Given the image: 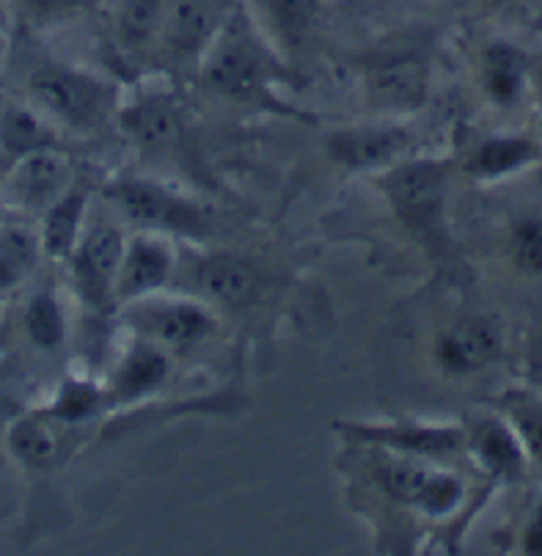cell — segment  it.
Wrapping results in <instances>:
<instances>
[{
    "label": "cell",
    "mask_w": 542,
    "mask_h": 556,
    "mask_svg": "<svg viewBox=\"0 0 542 556\" xmlns=\"http://www.w3.org/2000/svg\"><path fill=\"white\" fill-rule=\"evenodd\" d=\"M262 77H265V53L245 14L235 12L226 20L220 42L215 45L210 59V80L224 94L248 100L262 89Z\"/></svg>",
    "instance_id": "6da1fadb"
},
{
    "label": "cell",
    "mask_w": 542,
    "mask_h": 556,
    "mask_svg": "<svg viewBox=\"0 0 542 556\" xmlns=\"http://www.w3.org/2000/svg\"><path fill=\"white\" fill-rule=\"evenodd\" d=\"M30 91L50 113L75 127L97 125L105 116L108 100H111L105 86L64 66H45L36 72Z\"/></svg>",
    "instance_id": "7a4b0ae2"
},
{
    "label": "cell",
    "mask_w": 542,
    "mask_h": 556,
    "mask_svg": "<svg viewBox=\"0 0 542 556\" xmlns=\"http://www.w3.org/2000/svg\"><path fill=\"white\" fill-rule=\"evenodd\" d=\"M391 202L407 226L432 231L443 213V174L432 163H413L386 179Z\"/></svg>",
    "instance_id": "3957f363"
},
{
    "label": "cell",
    "mask_w": 542,
    "mask_h": 556,
    "mask_svg": "<svg viewBox=\"0 0 542 556\" xmlns=\"http://www.w3.org/2000/svg\"><path fill=\"white\" fill-rule=\"evenodd\" d=\"M502 353V333L484 317H468L449 328L438 342V362L454 375H468L488 367Z\"/></svg>",
    "instance_id": "277c9868"
},
{
    "label": "cell",
    "mask_w": 542,
    "mask_h": 556,
    "mask_svg": "<svg viewBox=\"0 0 542 556\" xmlns=\"http://www.w3.org/2000/svg\"><path fill=\"white\" fill-rule=\"evenodd\" d=\"M113 202L118 204L124 215L141 226H165V229L199 231L201 215L190 204L179 202L165 190L152 188V185H118L113 190Z\"/></svg>",
    "instance_id": "5b68a950"
},
{
    "label": "cell",
    "mask_w": 542,
    "mask_h": 556,
    "mask_svg": "<svg viewBox=\"0 0 542 556\" xmlns=\"http://www.w3.org/2000/svg\"><path fill=\"white\" fill-rule=\"evenodd\" d=\"M70 177V161L59 149L39 147L12 163L9 188L23 204H48Z\"/></svg>",
    "instance_id": "8992f818"
},
{
    "label": "cell",
    "mask_w": 542,
    "mask_h": 556,
    "mask_svg": "<svg viewBox=\"0 0 542 556\" xmlns=\"http://www.w3.org/2000/svg\"><path fill=\"white\" fill-rule=\"evenodd\" d=\"M471 444L479 463L499 480L515 482L526 473V457L529 455H526L524 441L518 439L513 427L502 425V421H482L474 430Z\"/></svg>",
    "instance_id": "52a82bcc"
},
{
    "label": "cell",
    "mask_w": 542,
    "mask_h": 556,
    "mask_svg": "<svg viewBox=\"0 0 542 556\" xmlns=\"http://www.w3.org/2000/svg\"><path fill=\"white\" fill-rule=\"evenodd\" d=\"M122 235L116 229H97L77 256V278L91 301H105L111 281L122 265Z\"/></svg>",
    "instance_id": "ba28073f"
},
{
    "label": "cell",
    "mask_w": 542,
    "mask_h": 556,
    "mask_svg": "<svg viewBox=\"0 0 542 556\" xmlns=\"http://www.w3.org/2000/svg\"><path fill=\"white\" fill-rule=\"evenodd\" d=\"M407 136L402 130H378V127H366V130H348L339 132L330 141V152L337 161H342L350 168H371L383 166L391 157L405 149Z\"/></svg>",
    "instance_id": "9c48e42d"
},
{
    "label": "cell",
    "mask_w": 542,
    "mask_h": 556,
    "mask_svg": "<svg viewBox=\"0 0 542 556\" xmlns=\"http://www.w3.org/2000/svg\"><path fill=\"white\" fill-rule=\"evenodd\" d=\"M482 86L499 105H513L526 89V55L509 42H493L482 55Z\"/></svg>",
    "instance_id": "30bf717a"
},
{
    "label": "cell",
    "mask_w": 542,
    "mask_h": 556,
    "mask_svg": "<svg viewBox=\"0 0 542 556\" xmlns=\"http://www.w3.org/2000/svg\"><path fill=\"white\" fill-rule=\"evenodd\" d=\"M218 17L215 0H174L163 14L168 42L179 50L199 48L213 36Z\"/></svg>",
    "instance_id": "8fae6325"
},
{
    "label": "cell",
    "mask_w": 542,
    "mask_h": 556,
    "mask_svg": "<svg viewBox=\"0 0 542 556\" xmlns=\"http://www.w3.org/2000/svg\"><path fill=\"white\" fill-rule=\"evenodd\" d=\"M196 285L206 298L218 303H242L254 290V273L231 256H210L196 267Z\"/></svg>",
    "instance_id": "7c38bea8"
},
{
    "label": "cell",
    "mask_w": 542,
    "mask_h": 556,
    "mask_svg": "<svg viewBox=\"0 0 542 556\" xmlns=\"http://www.w3.org/2000/svg\"><path fill=\"white\" fill-rule=\"evenodd\" d=\"M122 278H118V292L124 298L143 295V292L154 290L168 278L172 270V256L165 251V245L149 243V240H138L127 256H122Z\"/></svg>",
    "instance_id": "4fadbf2b"
},
{
    "label": "cell",
    "mask_w": 542,
    "mask_h": 556,
    "mask_svg": "<svg viewBox=\"0 0 542 556\" xmlns=\"http://www.w3.org/2000/svg\"><path fill=\"white\" fill-rule=\"evenodd\" d=\"M127 130L133 132L138 143L149 152H160V149H168L179 136V122L174 108L165 100H143L141 105L133 108L124 118Z\"/></svg>",
    "instance_id": "5bb4252c"
},
{
    "label": "cell",
    "mask_w": 542,
    "mask_h": 556,
    "mask_svg": "<svg viewBox=\"0 0 542 556\" xmlns=\"http://www.w3.org/2000/svg\"><path fill=\"white\" fill-rule=\"evenodd\" d=\"M371 89L380 100L391 102V105H411L425 91V70L411 55L383 61L378 70L371 72Z\"/></svg>",
    "instance_id": "9a60e30c"
},
{
    "label": "cell",
    "mask_w": 542,
    "mask_h": 556,
    "mask_svg": "<svg viewBox=\"0 0 542 556\" xmlns=\"http://www.w3.org/2000/svg\"><path fill=\"white\" fill-rule=\"evenodd\" d=\"M537 147L526 138H493L477 149L471 161V172L477 177H504L526 168L537 161Z\"/></svg>",
    "instance_id": "2e32d148"
},
{
    "label": "cell",
    "mask_w": 542,
    "mask_h": 556,
    "mask_svg": "<svg viewBox=\"0 0 542 556\" xmlns=\"http://www.w3.org/2000/svg\"><path fill=\"white\" fill-rule=\"evenodd\" d=\"M50 132L41 125L39 118L28 111V108L12 105L0 113V152L7 154L9 161H17L30 149L48 147Z\"/></svg>",
    "instance_id": "e0dca14e"
},
{
    "label": "cell",
    "mask_w": 542,
    "mask_h": 556,
    "mask_svg": "<svg viewBox=\"0 0 542 556\" xmlns=\"http://www.w3.org/2000/svg\"><path fill=\"white\" fill-rule=\"evenodd\" d=\"M213 323L201 308L177 303V306H165L149 317V331L168 344H190L210 333Z\"/></svg>",
    "instance_id": "ac0fdd59"
},
{
    "label": "cell",
    "mask_w": 542,
    "mask_h": 556,
    "mask_svg": "<svg viewBox=\"0 0 542 556\" xmlns=\"http://www.w3.org/2000/svg\"><path fill=\"white\" fill-rule=\"evenodd\" d=\"M9 446H12L17 460L36 468L50 466V460H55V452H59L55 432L41 419H20L9 432Z\"/></svg>",
    "instance_id": "d6986e66"
},
{
    "label": "cell",
    "mask_w": 542,
    "mask_h": 556,
    "mask_svg": "<svg viewBox=\"0 0 542 556\" xmlns=\"http://www.w3.org/2000/svg\"><path fill=\"white\" fill-rule=\"evenodd\" d=\"M83 215V193H70L50 207L41 229V245L53 256L70 254Z\"/></svg>",
    "instance_id": "ffe728a7"
},
{
    "label": "cell",
    "mask_w": 542,
    "mask_h": 556,
    "mask_svg": "<svg viewBox=\"0 0 542 556\" xmlns=\"http://www.w3.org/2000/svg\"><path fill=\"white\" fill-rule=\"evenodd\" d=\"M36 265V240L25 229H0V290L20 285Z\"/></svg>",
    "instance_id": "44dd1931"
},
{
    "label": "cell",
    "mask_w": 542,
    "mask_h": 556,
    "mask_svg": "<svg viewBox=\"0 0 542 556\" xmlns=\"http://www.w3.org/2000/svg\"><path fill=\"white\" fill-rule=\"evenodd\" d=\"M168 372V364H165L163 355L157 350L141 348L127 358V364L122 367V375H118V391L124 396H136L143 394V391L154 389L160 380Z\"/></svg>",
    "instance_id": "7402d4cb"
},
{
    "label": "cell",
    "mask_w": 542,
    "mask_h": 556,
    "mask_svg": "<svg viewBox=\"0 0 542 556\" xmlns=\"http://www.w3.org/2000/svg\"><path fill=\"white\" fill-rule=\"evenodd\" d=\"M25 328L39 348H55L64 339V317L50 295H36L25 312Z\"/></svg>",
    "instance_id": "603a6c76"
},
{
    "label": "cell",
    "mask_w": 542,
    "mask_h": 556,
    "mask_svg": "<svg viewBox=\"0 0 542 556\" xmlns=\"http://www.w3.org/2000/svg\"><path fill=\"white\" fill-rule=\"evenodd\" d=\"M165 14L163 0H124L122 30L133 45L147 42Z\"/></svg>",
    "instance_id": "cb8c5ba5"
},
{
    "label": "cell",
    "mask_w": 542,
    "mask_h": 556,
    "mask_svg": "<svg viewBox=\"0 0 542 556\" xmlns=\"http://www.w3.org/2000/svg\"><path fill=\"white\" fill-rule=\"evenodd\" d=\"M515 265L529 276H542V218H526L513 231Z\"/></svg>",
    "instance_id": "d4e9b609"
},
{
    "label": "cell",
    "mask_w": 542,
    "mask_h": 556,
    "mask_svg": "<svg viewBox=\"0 0 542 556\" xmlns=\"http://www.w3.org/2000/svg\"><path fill=\"white\" fill-rule=\"evenodd\" d=\"M463 498V485L457 477H449V473H430L425 491L419 496V507L427 509L430 515H446L452 513Z\"/></svg>",
    "instance_id": "484cf974"
},
{
    "label": "cell",
    "mask_w": 542,
    "mask_h": 556,
    "mask_svg": "<svg viewBox=\"0 0 542 556\" xmlns=\"http://www.w3.org/2000/svg\"><path fill=\"white\" fill-rule=\"evenodd\" d=\"M427 480H430V471L421 466H411V463H396V466H389L383 471V485L400 502H419Z\"/></svg>",
    "instance_id": "4316f807"
},
{
    "label": "cell",
    "mask_w": 542,
    "mask_h": 556,
    "mask_svg": "<svg viewBox=\"0 0 542 556\" xmlns=\"http://www.w3.org/2000/svg\"><path fill=\"white\" fill-rule=\"evenodd\" d=\"M391 444L402 446V450L413 452H427V455H436V452H452L454 446L461 444V432L454 430H413V432H396L389 435Z\"/></svg>",
    "instance_id": "83f0119b"
},
{
    "label": "cell",
    "mask_w": 542,
    "mask_h": 556,
    "mask_svg": "<svg viewBox=\"0 0 542 556\" xmlns=\"http://www.w3.org/2000/svg\"><path fill=\"white\" fill-rule=\"evenodd\" d=\"M515 432L524 441L526 455L542 466V405H526L515 410Z\"/></svg>",
    "instance_id": "f1b7e54d"
},
{
    "label": "cell",
    "mask_w": 542,
    "mask_h": 556,
    "mask_svg": "<svg viewBox=\"0 0 542 556\" xmlns=\"http://www.w3.org/2000/svg\"><path fill=\"white\" fill-rule=\"evenodd\" d=\"M273 9H276V17L289 34H298V30L308 28L317 12V0H273Z\"/></svg>",
    "instance_id": "f546056e"
},
{
    "label": "cell",
    "mask_w": 542,
    "mask_h": 556,
    "mask_svg": "<svg viewBox=\"0 0 542 556\" xmlns=\"http://www.w3.org/2000/svg\"><path fill=\"white\" fill-rule=\"evenodd\" d=\"M91 405H94V394L89 389H83V386H72V389L61 394L55 414H61L64 419H80Z\"/></svg>",
    "instance_id": "4dcf8cb0"
},
{
    "label": "cell",
    "mask_w": 542,
    "mask_h": 556,
    "mask_svg": "<svg viewBox=\"0 0 542 556\" xmlns=\"http://www.w3.org/2000/svg\"><path fill=\"white\" fill-rule=\"evenodd\" d=\"M524 551L531 556H542V502L540 507L531 513L529 527L524 532Z\"/></svg>",
    "instance_id": "1f68e13d"
},
{
    "label": "cell",
    "mask_w": 542,
    "mask_h": 556,
    "mask_svg": "<svg viewBox=\"0 0 542 556\" xmlns=\"http://www.w3.org/2000/svg\"><path fill=\"white\" fill-rule=\"evenodd\" d=\"M34 3L45 9H86L97 3V0H34Z\"/></svg>",
    "instance_id": "d6a6232c"
},
{
    "label": "cell",
    "mask_w": 542,
    "mask_h": 556,
    "mask_svg": "<svg viewBox=\"0 0 542 556\" xmlns=\"http://www.w3.org/2000/svg\"><path fill=\"white\" fill-rule=\"evenodd\" d=\"M0 53H3V36H0Z\"/></svg>",
    "instance_id": "836d02e7"
},
{
    "label": "cell",
    "mask_w": 542,
    "mask_h": 556,
    "mask_svg": "<svg viewBox=\"0 0 542 556\" xmlns=\"http://www.w3.org/2000/svg\"><path fill=\"white\" fill-rule=\"evenodd\" d=\"M540 127H542V125H540Z\"/></svg>",
    "instance_id": "e575fe53"
}]
</instances>
